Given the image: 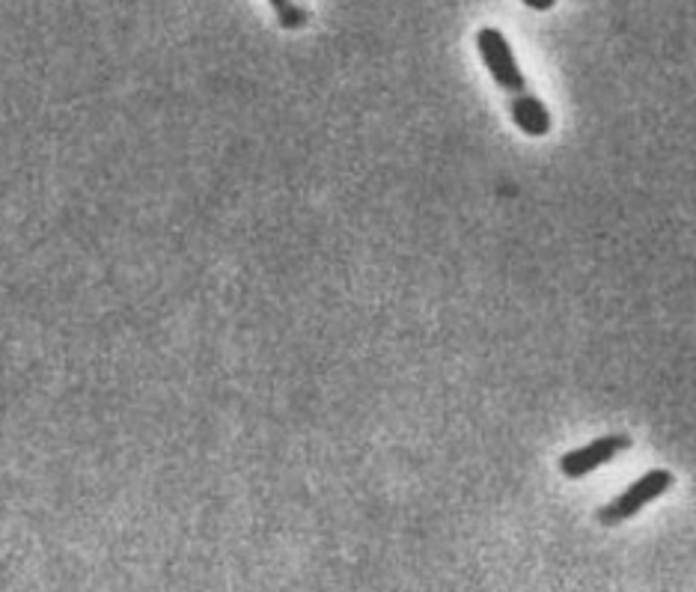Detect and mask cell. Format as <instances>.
<instances>
[{"instance_id": "6da1fadb", "label": "cell", "mask_w": 696, "mask_h": 592, "mask_svg": "<svg viewBox=\"0 0 696 592\" xmlns=\"http://www.w3.org/2000/svg\"><path fill=\"white\" fill-rule=\"evenodd\" d=\"M675 476L664 468H655V471H646L637 480L634 485H628L625 492L616 494L608 506H601L599 509V521L608 527H616V524H625L628 518H634L637 512H643L646 506L658 500V497H664L670 488H673Z\"/></svg>"}, {"instance_id": "7a4b0ae2", "label": "cell", "mask_w": 696, "mask_h": 592, "mask_svg": "<svg viewBox=\"0 0 696 592\" xmlns=\"http://www.w3.org/2000/svg\"><path fill=\"white\" fill-rule=\"evenodd\" d=\"M477 48L482 63L489 69V75L494 77V84L503 89V93H524L527 89V77H524L518 60H515V51H512L509 39L497 31V27H482L477 34Z\"/></svg>"}, {"instance_id": "3957f363", "label": "cell", "mask_w": 696, "mask_h": 592, "mask_svg": "<svg viewBox=\"0 0 696 592\" xmlns=\"http://www.w3.org/2000/svg\"><path fill=\"white\" fill-rule=\"evenodd\" d=\"M628 447H632V438L622 435V432L601 435V438L589 440V444L577 447V450L563 452L560 456V473L568 476V480H584L592 471H599L601 464H610L616 456H622Z\"/></svg>"}, {"instance_id": "277c9868", "label": "cell", "mask_w": 696, "mask_h": 592, "mask_svg": "<svg viewBox=\"0 0 696 592\" xmlns=\"http://www.w3.org/2000/svg\"><path fill=\"white\" fill-rule=\"evenodd\" d=\"M509 117L518 125V132H524L527 137H544L551 132V122H554L548 105L533 93H527V89L509 96Z\"/></svg>"}, {"instance_id": "5b68a950", "label": "cell", "mask_w": 696, "mask_h": 592, "mask_svg": "<svg viewBox=\"0 0 696 592\" xmlns=\"http://www.w3.org/2000/svg\"><path fill=\"white\" fill-rule=\"evenodd\" d=\"M277 19H280V24H284V27H289V31H292V27H301V24H307V12L301 10V7H295V0H292L286 10L277 12Z\"/></svg>"}, {"instance_id": "8992f818", "label": "cell", "mask_w": 696, "mask_h": 592, "mask_svg": "<svg viewBox=\"0 0 696 592\" xmlns=\"http://www.w3.org/2000/svg\"><path fill=\"white\" fill-rule=\"evenodd\" d=\"M524 3H527V7L536 12H548V10H554L556 0H524Z\"/></svg>"}, {"instance_id": "52a82bcc", "label": "cell", "mask_w": 696, "mask_h": 592, "mask_svg": "<svg viewBox=\"0 0 696 592\" xmlns=\"http://www.w3.org/2000/svg\"><path fill=\"white\" fill-rule=\"evenodd\" d=\"M268 3L274 7V12H280V10H286V7H289L292 0H268Z\"/></svg>"}]
</instances>
